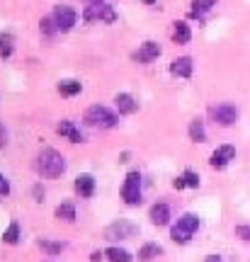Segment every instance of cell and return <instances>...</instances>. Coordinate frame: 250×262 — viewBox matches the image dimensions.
Wrapping results in <instances>:
<instances>
[{
  "instance_id": "obj_16",
  "label": "cell",
  "mask_w": 250,
  "mask_h": 262,
  "mask_svg": "<svg viewBox=\"0 0 250 262\" xmlns=\"http://www.w3.org/2000/svg\"><path fill=\"white\" fill-rule=\"evenodd\" d=\"M173 39H175V44H187V41L192 39L190 25H187V22H175V29H173Z\"/></svg>"
},
{
  "instance_id": "obj_4",
  "label": "cell",
  "mask_w": 250,
  "mask_h": 262,
  "mask_svg": "<svg viewBox=\"0 0 250 262\" xmlns=\"http://www.w3.org/2000/svg\"><path fill=\"white\" fill-rule=\"evenodd\" d=\"M121 199L129 206H139L141 204V175L136 170H131L124 185H121Z\"/></svg>"
},
{
  "instance_id": "obj_24",
  "label": "cell",
  "mask_w": 250,
  "mask_h": 262,
  "mask_svg": "<svg viewBox=\"0 0 250 262\" xmlns=\"http://www.w3.org/2000/svg\"><path fill=\"white\" fill-rule=\"evenodd\" d=\"M3 241H5L8 245L19 243V224H10V228L3 233Z\"/></svg>"
},
{
  "instance_id": "obj_22",
  "label": "cell",
  "mask_w": 250,
  "mask_h": 262,
  "mask_svg": "<svg viewBox=\"0 0 250 262\" xmlns=\"http://www.w3.org/2000/svg\"><path fill=\"white\" fill-rule=\"evenodd\" d=\"M190 139L197 141V143H204V141H206V131H204V122L195 119V122L190 124Z\"/></svg>"
},
{
  "instance_id": "obj_25",
  "label": "cell",
  "mask_w": 250,
  "mask_h": 262,
  "mask_svg": "<svg viewBox=\"0 0 250 262\" xmlns=\"http://www.w3.org/2000/svg\"><path fill=\"white\" fill-rule=\"evenodd\" d=\"M39 248H41L44 253H49V255H56V253H61L66 245H64V243H54V241H47V238H41V241H39Z\"/></svg>"
},
{
  "instance_id": "obj_7",
  "label": "cell",
  "mask_w": 250,
  "mask_h": 262,
  "mask_svg": "<svg viewBox=\"0 0 250 262\" xmlns=\"http://www.w3.org/2000/svg\"><path fill=\"white\" fill-rule=\"evenodd\" d=\"M139 233V226L129 224V221H117V224H112L105 228V238H110V241H124V238H134V235Z\"/></svg>"
},
{
  "instance_id": "obj_9",
  "label": "cell",
  "mask_w": 250,
  "mask_h": 262,
  "mask_svg": "<svg viewBox=\"0 0 250 262\" xmlns=\"http://www.w3.org/2000/svg\"><path fill=\"white\" fill-rule=\"evenodd\" d=\"M233 158H236V148H233V146H219V148L212 153V160H209V163H212V168L221 170V168H226Z\"/></svg>"
},
{
  "instance_id": "obj_32",
  "label": "cell",
  "mask_w": 250,
  "mask_h": 262,
  "mask_svg": "<svg viewBox=\"0 0 250 262\" xmlns=\"http://www.w3.org/2000/svg\"><path fill=\"white\" fill-rule=\"evenodd\" d=\"M102 255H105V253H100V250H95V253H93V255H90V260H95V262H100V260H102Z\"/></svg>"
},
{
  "instance_id": "obj_23",
  "label": "cell",
  "mask_w": 250,
  "mask_h": 262,
  "mask_svg": "<svg viewBox=\"0 0 250 262\" xmlns=\"http://www.w3.org/2000/svg\"><path fill=\"white\" fill-rule=\"evenodd\" d=\"M39 29H41V34H47V37H54L56 32H61L54 17H44L41 22H39Z\"/></svg>"
},
{
  "instance_id": "obj_30",
  "label": "cell",
  "mask_w": 250,
  "mask_h": 262,
  "mask_svg": "<svg viewBox=\"0 0 250 262\" xmlns=\"http://www.w3.org/2000/svg\"><path fill=\"white\" fill-rule=\"evenodd\" d=\"M5 146H8V131L0 124V148H5Z\"/></svg>"
},
{
  "instance_id": "obj_17",
  "label": "cell",
  "mask_w": 250,
  "mask_h": 262,
  "mask_svg": "<svg viewBox=\"0 0 250 262\" xmlns=\"http://www.w3.org/2000/svg\"><path fill=\"white\" fill-rule=\"evenodd\" d=\"M158 255H163V248H160V245H156V243H146L139 250V260L141 262H149V260H153V257H158Z\"/></svg>"
},
{
  "instance_id": "obj_2",
  "label": "cell",
  "mask_w": 250,
  "mask_h": 262,
  "mask_svg": "<svg viewBox=\"0 0 250 262\" xmlns=\"http://www.w3.org/2000/svg\"><path fill=\"white\" fill-rule=\"evenodd\" d=\"M197 228H199V216L197 214H182L180 219H177V224L173 226L170 235H173L175 243H187V241L197 233Z\"/></svg>"
},
{
  "instance_id": "obj_28",
  "label": "cell",
  "mask_w": 250,
  "mask_h": 262,
  "mask_svg": "<svg viewBox=\"0 0 250 262\" xmlns=\"http://www.w3.org/2000/svg\"><path fill=\"white\" fill-rule=\"evenodd\" d=\"M236 235L250 243V226H236Z\"/></svg>"
},
{
  "instance_id": "obj_3",
  "label": "cell",
  "mask_w": 250,
  "mask_h": 262,
  "mask_svg": "<svg viewBox=\"0 0 250 262\" xmlns=\"http://www.w3.org/2000/svg\"><path fill=\"white\" fill-rule=\"evenodd\" d=\"M85 122L90 124V126H100V129H114L117 126V114L107 110V107H102V104H93L88 112H85Z\"/></svg>"
},
{
  "instance_id": "obj_29",
  "label": "cell",
  "mask_w": 250,
  "mask_h": 262,
  "mask_svg": "<svg viewBox=\"0 0 250 262\" xmlns=\"http://www.w3.org/2000/svg\"><path fill=\"white\" fill-rule=\"evenodd\" d=\"M0 194H3V196L10 194V182H8V178H5V175H0Z\"/></svg>"
},
{
  "instance_id": "obj_31",
  "label": "cell",
  "mask_w": 250,
  "mask_h": 262,
  "mask_svg": "<svg viewBox=\"0 0 250 262\" xmlns=\"http://www.w3.org/2000/svg\"><path fill=\"white\" fill-rule=\"evenodd\" d=\"M173 187H175V189L187 187V185H185V178H175V180H173Z\"/></svg>"
},
{
  "instance_id": "obj_13",
  "label": "cell",
  "mask_w": 250,
  "mask_h": 262,
  "mask_svg": "<svg viewBox=\"0 0 250 262\" xmlns=\"http://www.w3.org/2000/svg\"><path fill=\"white\" fill-rule=\"evenodd\" d=\"M114 104H117V110H119L121 114H134L139 110V102H136L129 93H119L114 97Z\"/></svg>"
},
{
  "instance_id": "obj_12",
  "label": "cell",
  "mask_w": 250,
  "mask_h": 262,
  "mask_svg": "<svg viewBox=\"0 0 250 262\" xmlns=\"http://www.w3.org/2000/svg\"><path fill=\"white\" fill-rule=\"evenodd\" d=\"M170 73L177 78H190L192 75V58L190 56H180L170 63Z\"/></svg>"
},
{
  "instance_id": "obj_19",
  "label": "cell",
  "mask_w": 250,
  "mask_h": 262,
  "mask_svg": "<svg viewBox=\"0 0 250 262\" xmlns=\"http://www.w3.org/2000/svg\"><path fill=\"white\" fill-rule=\"evenodd\" d=\"M105 255H107L110 262H131V253L124 250V248H107Z\"/></svg>"
},
{
  "instance_id": "obj_1",
  "label": "cell",
  "mask_w": 250,
  "mask_h": 262,
  "mask_svg": "<svg viewBox=\"0 0 250 262\" xmlns=\"http://www.w3.org/2000/svg\"><path fill=\"white\" fill-rule=\"evenodd\" d=\"M37 170L44 178H58V175L66 172V158L54 148L41 150L37 158Z\"/></svg>"
},
{
  "instance_id": "obj_8",
  "label": "cell",
  "mask_w": 250,
  "mask_h": 262,
  "mask_svg": "<svg viewBox=\"0 0 250 262\" xmlns=\"http://www.w3.org/2000/svg\"><path fill=\"white\" fill-rule=\"evenodd\" d=\"M54 19H56V25H58V29H61V32H68V29L75 25L78 15H75V10L68 8V5H56Z\"/></svg>"
},
{
  "instance_id": "obj_15",
  "label": "cell",
  "mask_w": 250,
  "mask_h": 262,
  "mask_svg": "<svg viewBox=\"0 0 250 262\" xmlns=\"http://www.w3.org/2000/svg\"><path fill=\"white\" fill-rule=\"evenodd\" d=\"M75 192L80 196H93L95 194V178L93 175H78L75 178Z\"/></svg>"
},
{
  "instance_id": "obj_5",
  "label": "cell",
  "mask_w": 250,
  "mask_h": 262,
  "mask_svg": "<svg viewBox=\"0 0 250 262\" xmlns=\"http://www.w3.org/2000/svg\"><path fill=\"white\" fill-rule=\"evenodd\" d=\"M209 117H212L214 122H219L221 126H231L238 119V110L231 102H221V104H214L212 110H209Z\"/></svg>"
},
{
  "instance_id": "obj_21",
  "label": "cell",
  "mask_w": 250,
  "mask_h": 262,
  "mask_svg": "<svg viewBox=\"0 0 250 262\" xmlns=\"http://www.w3.org/2000/svg\"><path fill=\"white\" fill-rule=\"evenodd\" d=\"M56 219H64V221H75V206L71 202L56 206Z\"/></svg>"
},
{
  "instance_id": "obj_10",
  "label": "cell",
  "mask_w": 250,
  "mask_h": 262,
  "mask_svg": "<svg viewBox=\"0 0 250 262\" xmlns=\"http://www.w3.org/2000/svg\"><path fill=\"white\" fill-rule=\"evenodd\" d=\"M160 56V47H158L156 41H143L141 49L134 54V61H139V63H149L153 58Z\"/></svg>"
},
{
  "instance_id": "obj_27",
  "label": "cell",
  "mask_w": 250,
  "mask_h": 262,
  "mask_svg": "<svg viewBox=\"0 0 250 262\" xmlns=\"http://www.w3.org/2000/svg\"><path fill=\"white\" fill-rule=\"evenodd\" d=\"M185 185L187 187H199V175H197L195 170H185Z\"/></svg>"
},
{
  "instance_id": "obj_20",
  "label": "cell",
  "mask_w": 250,
  "mask_h": 262,
  "mask_svg": "<svg viewBox=\"0 0 250 262\" xmlns=\"http://www.w3.org/2000/svg\"><path fill=\"white\" fill-rule=\"evenodd\" d=\"M83 90V85L78 83V80H64V83H58V93L64 95V97H73Z\"/></svg>"
},
{
  "instance_id": "obj_14",
  "label": "cell",
  "mask_w": 250,
  "mask_h": 262,
  "mask_svg": "<svg viewBox=\"0 0 250 262\" xmlns=\"http://www.w3.org/2000/svg\"><path fill=\"white\" fill-rule=\"evenodd\" d=\"M56 131H58L61 136H66L68 141H73V143H83V134L75 129L73 122H68V119H64V122L56 124Z\"/></svg>"
},
{
  "instance_id": "obj_26",
  "label": "cell",
  "mask_w": 250,
  "mask_h": 262,
  "mask_svg": "<svg viewBox=\"0 0 250 262\" xmlns=\"http://www.w3.org/2000/svg\"><path fill=\"white\" fill-rule=\"evenodd\" d=\"M12 49H15V44H12V37H10V34H0V56L8 58L10 54H12Z\"/></svg>"
},
{
  "instance_id": "obj_6",
  "label": "cell",
  "mask_w": 250,
  "mask_h": 262,
  "mask_svg": "<svg viewBox=\"0 0 250 262\" xmlns=\"http://www.w3.org/2000/svg\"><path fill=\"white\" fill-rule=\"evenodd\" d=\"M85 22H107V25H112L114 19H117V15H114V10H112V5H88V10L83 12Z\"/></svg>"
},
{
  "instance_id": "obj_35",
  "label": "cell",
  "mask_w": 250,
  "mask_h": 262,
  "mask_svg": "<svg viewBox=\"0 0 250 262\" xmlns=\"http://www.w3.org/2000/svg\"><path fill=\"white\" fill-rule=\"evenodd\" d=\"M146 3H149V5H153V3H156V0H146Z\"/></svg>"
},
{
  "instance_id": "obj_11",
  "label": "cell",
  "mask_w": 250,
  "mask_h": 262,
  "mask_svg": "<svg viewBox=\"0 0 250 262\" xmlns=\"http://www.w3.org/2000/svg\"><path fill=\"white\" fill-rule=\"evenodd\" d=\"M149 219L153 226H168V221H170V209H168V204H163V202H160V204H153L151 206Z\"/></svg>"
},
{
  "instance_id": "obj_18",
  "label": "cell",
  "mask_w": 250,
  "mask_h": 262,
  "mask_svg": "<svg viewBox=\"0 0 250 262\" xmlns=\"http://www.w3.org/2000/svg\"><path fill=\"white\" fill-rule=\"evenodd\" d=\"M214 5H216V0H195V3H192V10H190V15L199 19L204 12H209Z\"/></svg>"
},
{
  "instance_id": "obj_34",
  "label": "cell",
  "mask_w": 250,
  "mask_h": 262,
  "mask_svg": "<svg viewBox=\"0 0 250 262\" xmlns=\"http://www.w3.org/2000/svg\"><path fill=\"white\" fill-rule=\"evenodd\" d=\"M88 5H102V0H85Z\"/></svg>"
},
{
  "instance_id": "obj_33",
  "label": "cell",
  "mask_w": 250,
  "mask_h": 262,
  "mask_svg": "<svg viewBox=\"0 0 250 262\" xmlns=\"http://www.w3.org/2000/svg\"><path fill=\"white\" fill-rule=\"evenodd\" d=\"M204 262H223V260H221V257H219V255H209V257H206V260H204Z\"/></svg>"
}]
</instances>
